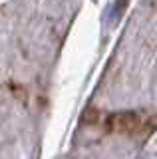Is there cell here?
I'll return each instance as SVG.
<instances>
[{"instance_id":"6da1fadb","label":"cell","mask_w":157,"mask_h":159,"mask_svg":"<svg viewBox=\"0 0 157 159\" xmlns=\"http://www.w3.org/2000/svg\"><path fill=\"white\" fill-rule=\"evenodd\" d=\"M97 123L107 133L145 139L157 129V113H151V111H115V113L104 116Z\"/></svg>"}]
</instances>
